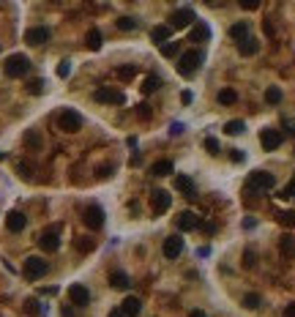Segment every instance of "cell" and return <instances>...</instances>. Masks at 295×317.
Returning a JSON list of instances; mask_svg holds the SVG:
<instances>
[{"label":"cell","mask_w":295,"mask_h":317,"mask_svg":"<svg viewBox=\"0 0 295 317\" xmlns=\"http://www.w3.org/2000/svg\"><path fill=\"white\" fill-rule=\"evenodd\" d=\"M202 60H205L202 49H189V52H183L178 57V74H181V77H194V74L200 71Z\"/></svg>","instance_id":"obj_1"},{"label":"cell","mask_w":295,"mask_h":317,"mask_svg":"<svg viewBox=\"0 0 295 317\" xmlns=\"http://www.w3.org/2000/svg\"><path fill=\"white\" fill-rule=\"evenodd\" d=\"M47 271H49V263L41 260V257H27L25 265H22V274H25L30 282H36V279H41V276H47Z\"/></svg>","instance_id":"obj_2"},{"label":"cell","mask_w":295,"mask_h":317,"mask_svg":"<svg viewBox=\"0 0 295 317\" xmlns=\"http://www.w3.org/2000/svg\"><path fill=\"white\" fill-rule=\"evenodd\" d=\"M57 129L66 131V134L79 131L82 129V118H79V112H74V109H63V112L57 115Z\"/></svg>","instance_id":"obj_3"},{"label":"cell","mask_w":295,"mask_h":317,"mask_svg":"<svg viewBox=\"0 0 295 317\" xmlns=\"http://www.w3.org/2000/svg\"><path fill=\"white\" fill-rule=\"evenodd\" d=\"M30 71V60H27V55H11L8 60H5V74L8 77H25V74Z\"/></svg>","instance_id":"obj_4"},{"label":"cell","mask_w":295,"mask_h":317,"mask_svg":"<svg viewBox=\"0 0 295 317\" xmlns=\"http://www.w3.org/2000/svg\"><path fill=\"white\" fill-rule=\"evenodd\" d=\"M274 186H276V178L271 175V172L257 170V172L249 175V189H254V192H268V189H274Z\"/></svg>","instance_id":"obj_5"},{"label":"cell","mask_w":295,"mask_h":317,"mask_svg":"<svg viewBox=\"0 0 295 317\" xmlns=\"http://www.w3.org/2000/svg\"><path fill=\"white\" fill-rule=\"evenodd\" d=\"M170 205H172V197H170V192H167V189H156V192L150 194V208H153L156 216L167 213V211H170Z\"/></svg>","instance_id":"obj_6"},{"label":"cell","mask_w":295,"mask_h":317,"mask_svg":"<svg viewBox=\"0 0 295 317\" xmlns=\"http://www.w3.org/2000/svg\"><path fill=\"white\" fill-rule=\"evenodd\" d=\"M82 222L88 230H101L104 224V208L101 205H88V208L82 211Z\"/></svg>","instance_id":"obj_7"},{"label":"cell","mask_w":295,"mask_h":317,"mask_svg":"<svg viewBox=\"0 0 295 317\" xmlns=\"http://www.w3.org/2000/svg\"><path fill=\"white\" fill-rule=\"evenodd\" d=\"M49 27H44V25H36V27H30V30H25V44H30V47H41V44H47L49 41Z\"/></svg>","instance_id":"obj_8"},{"label":"cell","mask_w":295,"mask_h":317,"mask_svg":"<svg viewBox=\"0 0 295 317\" xmlns=\"http://www.w3.org/2000/svg\"><path fill=\"white\" fill-rule=\"evenodd\" d=\"M192 22H197L194 8H178V11H172V16H170V27H172V30H175V27H189Z\"/></svg>","instance_id":"obj_9"},{"label":"cell","mask_w":295,"mask_h":317,"mask_svg":"<svg viewBox=\"0 0 295 317\" xmlns=\"http://www.w3.org/2000/svg\"><path fill=\"white\" fill-rule=\"evenodd\" d=\"M161 252H164L167 260H175V257H181V252H183V238H181V235H167V238H164V246H161Z\"/></svg>","instance_id":"obj_10"},{"label":"cell","mask_w":295,"mask_h":317,"mask_svg":"<svg viewBox=\"0 0 295 317\" xmlns=\"http://www.w3.org/2000/svg\"><path fill=\"white\" fill-rule=\"evenodd\" d=\"M68 301H71L74 307H88L90 304V290L85 285H71L68 287Z\"/></svg>","instance_id":"obj_11"},{"label":"cell","mask_w":295,"mask_h":317,"mask_svg":"<svg viewBox=\"0 0 295 317\" xmlns=\"http://www.w3.org/2000/svg\"><path fill=\"white\" fill-rule=\"evenodd\" d=\"M93 99L98 104H123V93L115 90V88H98L93 93Z\"/></svg>","instance_id":"obj_12"},{"label":"cell","mask_w":295,"mask_h":317,"mask_svg":"<svg viewBox=\"0 0 295 317\" xmlns=\"http://www.w3.org/2000/svg\"><path fill=\"white\" fill-rule=\"evenodd\" d=\"M57 233H60V227L47 230V233L38 238V246H41L44 252H57V249H60V238H57Z\"/></svg>","instance_id":"obj_13"},{"label":"cell","mask_w":295,"mask_h":317,"mask_svg":"<svg viewBox=\"0 0 295 317\" xmlns=\"http://www.w3.org/2000/svg\"><path fill=\"white\" fill-rule=\"evenodd\" d=\"M260 142H263V151H276L282 145V131L276 129H263L260 134Z\"/></svg>","instance_id":"obj_14"},{"label":"cell","mask_w":295,"mask_h":317,"mask_svg":"<svg viewBox=\"0 0 295 317\" xmlns=\"http://www.w3.org/2000/svg\"><path fill=\"white\" fill-rule=\"evenodd\" d=\"M25 224H27V216H25L22 211L5 213V227H8L11 233H22V230H25Z\"/></svg>","instance_id":"obj_15"},{"label":"cell","mask_w":295,"mask_h":317,"mask_svg":"<svg viewBox=\"0 0 295 317\" xmlns=\"http://www.w3.org/2000/svg\"><path fill=\"white\" fill-rule=\"evenodd\" d=\"M279 255H282V260H293L295 257V235L293 233H285L279 238Z\"/></svg>","instance_id":"obj_16"},{"label":"cell","mask_w":295,"mask_h":317,"mask_svg":"<svg viewBox=\"0 0 295 317\" xmlns=\"http://www.w3.org/2000/svg\"><path fill=\"white\" fill-rule=\"evenodd\" d=\"M120 312H123V317H140V312H142V301H140L137 296L123 298V304H120Z\"/></svg>","instance_id":"obj_17"},{"label":"cell","mask_w":295,"mask_h":317,"mask_svg":"<svg viewBox=\"0 0 295 317\" xmlns=\"http://www.w3.org/2000/svg\"><path fill=\"white\" fill-rule=\"evenodd\" d=\"M200 227V216L194 211H183L178 216V230H197Z\"/></svg>","instance_id":"obj_18"},{"label":"cell","mask_w":295,"mask_h":317,"mask_svg":"<svg viewBox=\"0 0 295 317\" xmlns=\"http://www.w3.org/2000/svg\"><path fill=\"white\" fill-rule=\"evenodd\" d=\"M170 36H172V27L170 25H156L153 30H150V38H153L159 47H164V41H170Z\"/></svg>","instance_id":"obj_19"},{"label":"cell","mask_w":295,"mask_h":317,"mask_svg":"<svg viewBox=\"0 0 295 317\" xmlns=\"http://www.w3.org/2000/svg\"><path fill=\"white\" fill-rule=\"evenodd\" d=\"M230 38H233V41H246L249 38V22H235L233 27H230Z\"/></svg>","instance_id":"obj_20"},{"label":"cell","mask_w":295,"mask_h":317,"mask_svg":"<svg viewBox=\"0 0 295 317\" xmlns=\"http://www.w3.org/2000/svg\"><path fill=\"white\" fill-rule=\"evenodd\" d=\"M22 142H25L27 151H41V134H38L36 129H27L25 131V140H22Z\"/></svg>","instance_id":"obj_21"},{"label":"cell","mask_w":295,"mask_h":317,"mask_svg":"<svg viewBox=\"0 0 295 317\" xmlns=\"http://www.w3.org/2000/svg\"><path fill=\"white\" fill-rule=\"evenodd\" d=\"M238 52L244 55V57L257 55V52H260V41H257V38H252V36H249L246 41H241V44H238Z\"/></svg>","instance_id":"obj_22"},{"label":"cell","mask_w":295,"mask_h":317,"mask_svg":"<svg viewBox=\"0 0 295 317\" xmlns=\"http://www.w3.org/2000/svg\"><path fill=\"white\" fill-rule=\"evenodd\" d=\"M205 38H211V27L205 22H197L194 30L189 33V41H205Z\"/></svg>","instance_id":"obj_23"},{"label":"cell","mask_w":295,"mask_h":317,"mask_svg":"<svg viewBox=\"0 0 295 317\" xmlns=\"http://www.w3.org/2000/svg\"><path fill=\"white\" fill-rule=\"evenodd\" d=\"M175 189H178V192H183L186 197H197V194H194V183L189 181L186 175H178L175 178Z\"/></svg>","instance_id":"obj_24"},{"label":"cell","mask_w":295,"mask_h":317,"mask_svg":"<svg viewBox=\"0 0 295 317\" xmlns=\"http://www.w3.org/2000/svg\"><path fill=\"white\" fill-rule=\"evenodd\" d=\"M109 285L115 287V290H129V276L126 274H120V271H115V274H109Z\"/></svg>","instance_id":"obj_25"},{"label":"cell","mask_w":295,"mask_h":317,"mask_svg":"<svg viewBox=\"0 0 295 317\" xmlns=\"http://www.w3.org/2000/svg\"><path fill=\"white\" fill-rule=\"evenodd\" d=\"M85 44H88V49H101V30L98 27H90L88 30V36H85Z\"/></svg>","instance_id":"obj_26"},{"label":"cell","mask_w":295,"mask_h":317,"mask_svg":"<svg viewBox=\"0 0 295 317\" xmlns=\"http://www.w3.org/2000/svg\"><path fill=\"white\" fill-rule=\"evenodd\" d=\"M170 172H172V161H167V159L156 161V164L150 167V175H156V178H164V175H170Z\"/></svg>","instance_id":"obj_27"},{"label":"cell","mask_w":295,"mask_h":317,"mask_svg":"<svg viewBox=\"0 0 295 317\" xmlns=\"http://www.w3.org/2000/svg\"><path fill=\"white\" fill-rule=\"evenodd\" d=\"M244 131H246V123H244V120H227V123H224V134H230V137L244 134Z\"/></svg>","instance_id":"obj_28"},{"label":"cell","mask_w":295,"mask_h":317,"mask_svg":"<svg viewBox=\"0 0 295 317\" xmlns=\"http://www.w3.org/2000/svg\"><path fill=\"white\" fill-rule=\"evenodd\" d=\"M235 101H238V93H235L233 88L219 90V104H235Z\"/></svg>","instance_id":"obj_29"},{"label":"cell","mask_w":295,"mask_h":317,"mask_svg":"<svg viewBox=\"0 0 295 317\" xmlns=\"http://www.w3.org/2000/svg\"><path fill=\"white\" fill-rule=\"evenodd\" d=\"M265 101H268V104H279V101H282V88L271 85V88L265 90Z\"/></svg>","instance_id":"obj_30"},{"label":"cell","mask_w":295,"mask_h":317,"mask_svg":"<svg viewBox=\"0 0 295 317\" xmlns=\"http://www.w3.org/2000/svg\"><path fill=\"white\" fill-rule=\"evenodd\" d=\"M159 88H161V79L156 77V74H150L145 82H142V90H145V93H153V90H159Z\"/></svg>","instance_id":"obj_31"},{"label":"cell","mask_w":295,"mask_h":317,"mask_svg":"<svg viewBox=\"0 0 295 317\" xmlns=\"http://www.w3.org/2000/svg\"><path fill=\"white\" fill-rule=\"evenodd\" d=\"M276 219L285 227H295V211H282V213H276Z\"/></svg>","instance_id":"obj_32"},{"label":"cell","mask_w":295,"mask_h":317,"mask_svg":"<svg viewBox=\"0 0 295 317\" xmlns=\"http://www.w3.org/2000/svg\"><path fill=\"white\" fill-rule=\"evenodd\" d=\"M244 307L246 309H260V307H263V298H260L257 293H249V296L244 298Z\"/></svg>","instance_id":"obj_33"},{"label":"cell","mask_w":295,"mask_h":317,"mask_svg":"<svg viewBox=\"0 0 295 317\" xmlns=\"http://www.w3.org/2000/svg\"><path fill=\"white\" fill-rule=\"evenodd\" d=\"M74 246H77V252H90L96 246V241L93 238H77V241H74Z\"/></svg>","instance_id":"obj_34"},{"label":"cell","mask_w":295,"mask_h":317,"mask_svg":"<svg viewBox=\"0 0 295 317\" xmlns=\"http://www.w3.org/2000/svg\"><path fill=\"white\" fill-rule=\"evenodd\" d=\"M16 172H19V178H25V181H30V178H33V167L25 164V161H16Z\"/></svg>","instance_id":"obj_35"},{"label":"cell","mask_w":295,"mask_h":317,"mask_svg":"<svg viewBox=\"0 0 295 317\" xmlns=\"http://www.w3.org/2000/svg\"><path fill=\"white\" fill-rule=\"evenodd\" d=\"M118 27H120V30H134V27H137V19H134V16H120V19H118Z\"/></svg>","instance_id":"obj_36"},{"label":"cell","mask_w":295,"mask_h":317,"mask_svg":"<svg viewBox=\"0 0 295 317\" xmlns=\"http://www.w3.org/2000/svg\"><path fill=\"white\" fill-rule=\"evenodd\" d=\"M27 93H33V96L44 93V79H30L27 82Z\"/></svg>","instance_id":"obj_37"},{"label":"cell","mask_w":295,"mask_h":317,"mask_svg":"<svg viewBox=\"0 0 295 317\" xmlns=\"http://www.w3.org/2000/svg\"><path fill=\"white\" fill-rule=\"evenodd\" d=\"M257 265V255H254L252 249H246L244 252V268H254Z\"/></svg>","instance_id":"obj_38"},{"label":"cell","mask_w":295,"mask_h":317,"mask_svg":"<svg viewBox=\"0 0 295 317\" xmlns=\"http://www.w3.org/2000/svg\"><path fill=\"white\" fill-rule=\"evenodd\" d=\"M161 55H164V57H172V55H178V41H170V44H164V47H161Z\"/></svg>","instance_id":"obj_39"},{"label":"cell","mask_w":295,"mask_h":317,"mask_svg":"<svg viewBox=\"0 0 295 317\" xmlns=\"http://www.w3.org/2000/svg\"><path fill=\"white\" fill-rule=\"evenodd\" d=\"M205 151L211 153V156H216V153H219V140H213V137H208V140H205Z\"/></svg>","instance_id":"obj_40"},{"label":"cell","mask_w":295,"mask_h":317,"mask_svg":"<svg viewBox=\"0 0 295 317\" xmlns=\"http://www.w3.org/2000/svg\"><path fill=\"white\" fill-rule=\"evenodd\" d=\"M68 74H71V63H68V60H63L60 66H57V77H60V79H66Z\"/></svg>","instance_id":"obj_41"},{"label":"cell","mask_w":295,"mask_h":317,"mask_svg":"<svg viewBox=\"0 0 295 317\" xmlns=\"http://www.w3.org/2000/svg\"><path fill=\"white\" fill-rule=\"evenodd\" d=\"M279 197H282V200H290V197H295V181L290 183V186H285V189H282V192H279Z\"/></svg>","instance_id":"obj_42"},{"label":"cell","mask_w":295,"mask_h":317,"mask_svg":"<svg viewBox=\"0 0 295 317\" xmlns=\"http://www.w3.org/2000/svg\"><path fill=\"white\" fill-rule=\"evenodd\" d=\"M118 77H120V79H131V77H134V68H129V66H126V68H118Z\"/></svg>","instance_id":"obj_43"},{"label":"cell","mask_w":295,"mask_h":317,"mask_svg":"<svg viewBox=\"0 0 295 317\" xmlns=\"http://www.w3.org/2000/svg\"><path fill=\"white\" fill-rule=\"evenodd\" d=\"M241 8L254 11V8H260V3H257V0H241Z\"/></svg>","instance_id":"obj_44"},{"label":"cell","mask_w":295,"mask_h":317,"mask_svg":"<svg viewBox=\"0 0 295 317\" xmlns=\"http://www.w3.org/2000/svg\"><path fill=\"white\" fill-rule=\"evenodd\" d=\"M137 112H140V118H150V107L145 104V101L140 104V109H137Z\"/></svg>","instance_id":"obj_45"},{"label":"cell","mask_w":295,"mask_h":317,"mask_svg":"<svg viewBox=\"0 0 295 317\" xmlns=\"http://www.w3.org/2000/svg\"><path fill=\"white\" fill-rule=\"evenodd\" d=\"M192 99H194L192 90H183V93H181V101H183V104H192Z\"/></svg>","instance_id":"obj_46"},{"label":"cell","mask_w":295,"mask_h":317,"mask_svg":"<svg viewBox=\"0 0 295 317\" xmlns=\"http://www.w3.org/2000/svg\"><path fill=\"white\" fill-rule=\"evenodd\" d=\"M112 175V167H98V178H109Z\"/></svg>","instance_id":"obj_47"},{"label":"cell","mask_w":295,"mask_h":317,"mask_svg":"<svg viewBox=\"0 0 295 317\" xmlns=\"http://www.w3.org/2000/svg\"><path fill=\"white\" fill-rule=\"evenodd\" d=\"M38 293H41V296H55V293H57V287H41Z\"/></svg>","instance_id":"obj_48"},{"label":"cell","mask_w":295,"mask_h":317,"mask_svg":"<svg viewBox=\"0 0 295 317\" xmlns=\"http://www.w3.org/2000/svg\"><path fill=\"white\" fill-rule=\"evenodd\" d=\"M285 317H295V304H287L285 307Z\"/></svg>","instance_id":"obj_49"},{"label":"cell","mask_w":295,"mask_h":317,"mask_svg":"<svg viewBox=\"0 0 295 317\" xmlns=\"http://www.w3.org/2000/svg\"><path fill=\"white\" fill-rule=\"evenodd\" d=\"M189 317H208V315L202 312V309H192V312H189Z\"/></svg>","instance_id":"obj_50"},{"label":"cell","mask_w":295,"mask_h":317,"mask_svg":"<svg viewBox=\"0 0 295 317\" xmlns=\"http://www.w3.org/2000/svg\"><path fill=\"white\" fill-rule=\"evenodd\" d=\"M27 312H38V304L36 301H27Z\"/></svg>","instance_id":"obj_51"},{"label":"cell","mask_w":295,"mask_h":317,"mask_svg":"<svg viewBox=\"0 0 295 317\" xmlns=\"http://www.w3.org/2000/svg\"><path fill=\"white\" fill-rule=\"evenodd\" d=\"M109 317H123V312H120V309H115V312H109Z\"/></svg>","instance_id":"obj_52"}]
</instances>
